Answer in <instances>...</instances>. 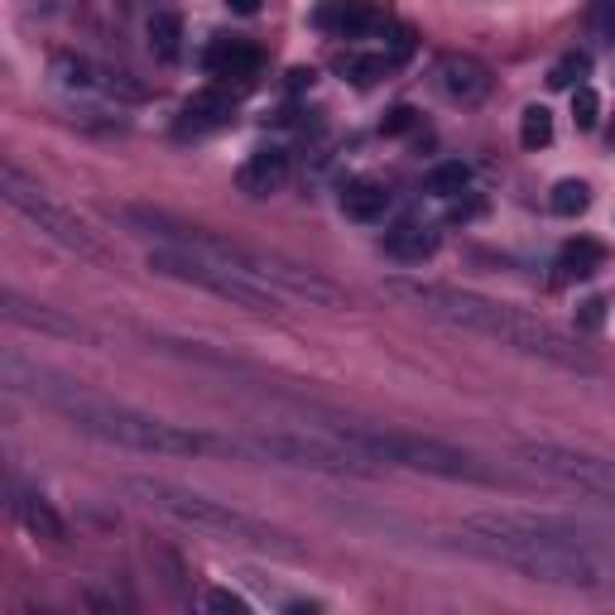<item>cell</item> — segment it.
Masks as SVG:
<instances>
[{"label":"cell","mask_w":615,"mask_h":615,"mask_svg":"<svg viewBox=\"0 0 615 615\" xmlns=\"http://www.w3.org/2000/svg\"><path fill=\"white\" fill-rule=\"evenodd\" d=\"M457 543L466 553L500 563L510 573L543 581L563 591H611L615 587V558L611 543L597 534L577 529L567 520L548 514H472L457 529Z\"/></svg>","instance_id":"6da1fadb"},{"label":"cell","mask_w":615,"mask_h":615,"mask_svg":"<svg viewBox=\"0 0 615 615\" xmlns=\"http://www.w3.org/2000/svg\"><path fill=\"white\" fill-rule=\"evenodd\" d=\"M573 120H577V130H597V120H601V97L591 92V87H573Z\"/></svg>","instance_id":"83f0119b"},{"label":"cell","mask_w":615,"mask_h":615,"mask_svg":"<svg viewBox=\"0 0 615 615\" xmlns=\"http://www.w3.org/2000/svg\"><path fill=\"white\" fill-rule=\"evenodd\" d=\"M332 438L351 443L356 452L375 457V462H395L423 476H443V481H472V486H510V472H496L490 462H481L466 447H452L443 438H423V433H399V428H375V423H337L328 428Z\"/></svg>","instance_id":"5b68a950"},{"label":"cell","mask_w":615,"mask_h":615,"mask_svg":"<svg viewBox=\"0 0 615 615\" xmlns=\"http://www.w3.org/2000/svg\"><path fill=\"white\" fill-rule=\"evenodd\" d=\"M5 385H15L20 395L39 399V405L59 409L77 433H87V438H97V443H111V447H126V452H150V457H193V452L245 457L251 452L241 438L178 428V423H164L144 409H130V405H120V399L82 389L53 371H39V366L20 361V356H5Z\"/></svg>","instance_id":"7a4b0ae2"},{"label":"cell","mask_w":615,"mask_h":615,"mask_svg":"<svg viewBox=\"0 0 615 615\" xmlns=\"http://www.w3.org/2000/svg\"><path fill=\"white\" fill-rule=\"evenodd\" d=\"M601 322H606V298H587L577 312V328H587V332H597Z\"/></svg>","instance_id":"1f68e13d"},{"label":"cell","mask_w":615,"mask_h":615,"mask_svg":"<svg viewBox=\"0 0 615 615\" xmlns=\"http://www.w3.org/2000/svg\"><path fill=\"white\" fill-rule=\"evenodd\" d=\"M548 207H553L558 217H581V212L591 207V188L581 183V178H563V183L553 188V197H548Z\"/></svg>","instance_id":"d4e9b609"},{"label":"cell","mask_w":615,"mask_h":615,"mask_svg":"<svg viewBox=\"0 0 615 615\" xmlns=\"http://www.w3.org/2000/svg\"><path fill=\"white\" fill-rule=\"evenodd\" d=\"M606 265V245L601 241H591V236H577V241H567L563 251H558V265H553V279L558 284H573V279H591Z\"/></svg>","instance_id":"ffe728a7"},{"label":"cell","mask_w":615,"mask_h":615,"mask_svg":"<svg viewBox=\"0 0 615 615\" xmlns=\"http://www.w3.org/2000/svg\"><path fill=\"white\" fill-rule=\"evenodd\" d=\"M389 207H395V193H389L385 183H375V178H356V183H346V193H342V212L351 221H366V227L385 221Z\"/></svg>","instance_id":"ac0fdd59"},{"label":"cell","mask_w":615,"mask_h":615,"mask_svg":"<svg viewBox=\"0 0 615 615\" xmlns=\"http://www.w3.org/2000/svg\"><path fill=\"white\" fill-rule=\"evenodd\" d=\"M413 126H419V111H413V106H395L385 120H380L385 136H405V130H413Z\"/></svg>","instance_id":"4dcf8cb0"},{"label":"cell","mask_w":615,"mask_h":615,"mask_svg":"<svg viewBox=\"0 0 615 615\" xmlns=\"http://www.w3.org/2000/svg\"><path fill=\"white\" fill-rule=\"evenodd\" d=\"M472 188V169L462 159H447V164H433L428 169V193L443 197V203H457V197Z\"/></svg>","instance_id":"7402d4cb"},{"label":"cell","mask_w":615,"mask_h":615,"mask_svg":"<svg viewBox=\"0 0 615 615\" xmlns=\"http://www.w3.org/2000/svg\"><path fill=\"white\" fill-rule=\"evenodd\" d=\"M433 87L447 97L452 106H476L490 97V68L472 53H447L433 68Z\"/></svg>","instance_id":"7c38bea8"},{"label":"cell","mask_w":615,"mask_h":615,"mask_svg":"<svg viewBox=\"0 0 615 615\" xmlns=\"http://www.w3.org/2000/svg\"><path fill=\"white\" fill-rule=\"evenodd\" d=\"M587 29H591L597 39L615 43V0H597V5L587 10Z\"/></svg>","instance_id":"f1b7e54d"},{"label":"cell","mask_w":615,"mask_h":615,"mask_svg":"<svg viewBox=\"0 0 615 615\" xmlns=\"http://www.w3.org/2000/svg\"><path fill=\"white\" fill-rule=\"evenodd\" d=\"M203 606L207 611H231V615H251V601H245V597H236V591H207V597H203Z\"/></svg>","instance_id":"f546056e"},{"label":"cell","mask_w":615,"mask_h":615,"mask_svg":"<svg viewBox=\"0 0 615 615\" xmlns=\"http://www.w3.org/2000/svg\"><path fill=\"white\" fill-rule=\"evenodd\" d=\"M221 126H231V97L221 92H193L178 111V136H212Z\"/></svg>","instance_id":"2e32d148"},{"label":"cell","mask_w":615,"mask_h":615,"mask_svg":"<svg viewBox=\"0 0 615 615\" xmlns=\"http://www.w3.org/2000/svg\"><path fill=\"white\" fill-rule=\"evenodd\" d=\"M251 457H270L279 466H304V472H332V476H371V457L356 452L351 443L332 438L328 428L312 433H255Z\"/></svg>","instance_id":"9c48e42d"},{"label":"cell","mask_w":615,"mask_h":615,"mask_svg":"<svg viewBox=\"0 0 615 615\" xmlns=\"http://www.w3.org/2000/svg\"><path fill=\"white\" fill-rule=\"evenodd\" d=\"M150 270L164 279H178V284L207 289V294L227 298L231 308H245L255 318H279L274 289L265 279L236 270V265L217 260V255H197V251H183V245H159V251H150Z\"/></svg>","instance_id":"52a82bcc"},{"label":"cell","mask_w":615,"mask_h":615,"mask_svg":"<svg viewBox=\"0 0 615 615\" xmlns=\"http://www.w3.org/2000/svg\"><path fill=\"white\" fill-rule=\"evenodd\" d=\"M476 212H481V203H457L452 207V221H466V217H476Z\"/></svg>","instance_id":"836d02e7"},{"label":"cell","mask_w":615,"mask_h":615,"mask_svg":"<svg viewBox=\"0 0 615 615\" xmlns=\"http://www.w3.org/2000/svg\"><path fill=\"white\" fill-rule=\"evenodd\" d=\"M0 312H5V322H15V328H29V332H49V337H87L82 322L63 318V312L43 308V304H29V298H20L15 289H5V298H0Z\"/></svg>","instance_id":"4fadbf2b"},{"label":"cell","mask_w":615,"mask_h":615,"mask_svg":"<svg viewBox=\"0 0 615 615\" xmlns=\"http://www.w3.org/2000/svg\"><path fill=\"white\" fill-rule=\"evenodd\" d=\"M289 169H294V164H289V150H255L251 159L241 164L236 183L245 197H270L289 183Z\"/></svg>","instance_id":"5bb4252c"},{"label":"cell","mask_w":615,"mask_h":615,"mask_svg":"<svg viewBox=\"0 0 615 615\" xmlns=\"http://www.w3.org/2000/svg\"><path fill=\"white\" fill-rule=\"evenodd\" d=\"M520 457L539 476L558 481V486H573L581 496H591V500H601V505L615 510V462H606V457H591V452L558 447V443H524Z\"/></svg>","instance_id":"30bf717a"},{"label":"cell","mask_w":615,"mask_h":615,"mask_svg":"<svg viewBox=\"0 0 615 615\" xmlns=\"http://www.w3.org/2000/svg\"><path fill=\"white\" fill-rule=\"evenodd\" d=\"M433 251H438V231L428 221H395L385 231V255H395L405 265H423Z\"/></svg>","instance_id":"d6986e66"},{"label":"cell","mask_w":615,"mask_h":615,"mask_svg":"<svg viewBox=\"0 0 615 615\" xmlns=\"http://www.w3.org/2000/svg\"><path fill=\"white\" fill-rule=\"evenodd\" d=\"M548 140H553V111H548V106H524L520 144H524V150H543Z\"/></svg>","instance_id":"484cf974"},{"label":"cell","mask_w":615,"mask_h":615,"mask_svg":"<svg viewBox=\"0 0 615 615\" xmlns=\"http://www.w3.org/2000/svg\"><path fill=\"white\" fill-rule=\"evenodd\" d=\"M10 505H15V514H20V524H25L35 539H43V543H63L68 539V524H63V514L49 505V500L39 496V490H20V486H10Z\"/></svg>","instance_id":"9a60e30c"},{"label":"cell","mask_w":615,"mask_h":615,"mask_svg":"<svg viewBox=\"0 0 615 615\" xmlns=\"http://www.w3.org/2000/svg\"><path fill=\"white\" fill-rule=\"evenodd\" d=\"M587 73H591V53L573 49V53H563V59L553 63V73H548V87H558V92H567V87H577Z\"/></svg>","instance_id":"4316f807"},{"label":"cell","mask_w":615,"mask_h":615,"mask_svg":"<svg viewBox=\"0 0 615 615\" xmlns=\"http://www.w3.org/2000/svg\"><path fill=\"white\" fill-rule=\"evenodd\" d=\"M385 294L399 298L405 308L423 312L433 322H447V328H462V332H476V337H490L500 346L520 356H534V361H548V366H563V371H577V375H597V356L581 351V346L558 332L553 322L543 318H529V312L510 308V304H496V298H481L472 289H452V284H433V279H385Z\"/></svg>","instance_id":"3957f363"},{"label":"cell","mask_w":615,"mask_h":615,"mask_svg":"<svg viewBox=\"0 0 615 615\" xmlns=\"http://www.w3.org/2000/svg\"><path fill=\"white\" fill-rule=\"evenodd\" d=\"M337 29L346 39H366V35H375V29H385V15H380L371 0H346L337 10Z\"/></svg>","instance_id":"603a6c76"},{"label":"cell","mask_w":615,"mask_h":615,"mask_svg":"<svg viewBox=\"0 0 615 615\" xmlns=\"http://www.w3.org/2000/svg\"><path fill=\"white\" fill-rule=\"evenodd\" d=\"M0 197H5L10 207L20 212V217L29 221V227H39L49 241H59L63 251H73V255H82V260H97L102 265L106 260V245L87 231V221L77 217V212H68L63 203H53L49 193H43L39 183H29L25 174L15 169V164H0Z\"/></svg>","instance_id":"ba28073f"},{"label":"cell","mask_w":615,"mask_h":615,"mask_svg":"<svg viewBox=\"0 0 615 615\" xmlns=\"http://www.w3.org/2000/svg\"><path fill=\"white\" fill-rule=\"evenodd\" d=\"M395 63H399V59H385V53H371V59H366V53H342L337 68L351 77L356 87H371V82H380V77L395 68Z\"/></svg>","instance_id":"cb8c5ba5"},{"label":"cell","mask_w":615,"mask_h":615,"mask_svg":"<svg viewBox=\"0 0 615 615\" xmlns=\"http://www.w3.org/2000/svg\"><path fill=\"white\" fill-rule=\"evenodd\" d=\"M144 35H150L154 59L174 63V59H178V49H183V20H178L174 10H154L150 25H144Z\"/></svg>","instance_id":"44dd1931"},{"label":"cell","mask_w":615,"mask_h":615,"mask_svg":"<svg viewBox=\"0 0 615 615\" xmlns=\"http://www.w3.org/2000/svg\"><path fill=\"white\" fill-rule=\"evenodd\" d=\"M53 87L68 97H102V102H144V87L130 82V73L102 68L97 59H82V53H59L53 59Z\"/></svg>","instance_id":"8fae6325"},{"label":"cell","mask_w":615,"mask_h":615,"mask_svg":"<svg viewBox=\"0 0 615 615\" xmlns=\"http://www.w3.org/2000/svg\"><path fill=\"white\" fill-rule=\"evenodd\" d=\"M126 221H136L140 231L150 236H164V245H183V251H197V255H217V260L236 265V270L265 279L270 289H284L294 298H308L312 308H346V294L332 279H322L318 270L298 260H284V255H270V251H251V245H236V241H221L203 227H183V221L164 217V212H150V207H126L120 212Z\"/></svg>","instance_id":"277c9868"},{"label":"cell","mask_w":615,"mask_h":615,"mask_svg":"<svg viewBox=\"0 0 615 615\" xmlns=\"http://www.w3.org/2000/svg\"><path fill=\"white\" fill-rule=\"evenodd\" d=\"M207 73L221 82H245V77L260 73V49L245 39H217L207 49Z\"/></svg>","instance_id":"e0dca14e"},{"label":"cell","mask_w":615,"mask_h":615,"mask_svg":"<svg viewBox=\"0 0 615 615\" xmlns=\"http://www.w3.org/2000/svg\"><path fill=\"white\" fill-rule=\"evenodd\" d=\"M265 0H227V10H236V15H255Z\"/></svg>","instance_id":"d6a6232c"},{"label":"cell","mask_w":615,"mask_h":615,"mask_svg":"<svg viewBox=\"0 0 615 615\" xmlns=\"http://www.w3.org/2000/svg\"><path fill=\"white\" fill-rule=\"evenodd\" d=\"M130 496H140L144 505H154L159 514H169L178 524H193L203 534H217V539H231V543H255V548H270V553H284V558H298L304 548L289 539L284 529L274 524L255 520L227 500H207L203 490H188V486H174V481H159V476H130L126 481Z\"/></svg>","instance_id":"8992f818"}]
</instances>
